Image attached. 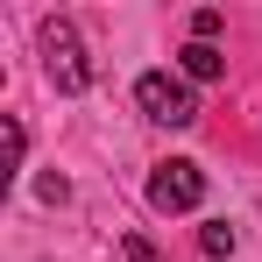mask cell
Masks as SVG:
<instances>
[{"label":"cell","mask_w":262,"mask_h":262,"mask_svg":"<svg viewBox=\"0 0 262 262\" xmlns=\"http://www.w3.org/2000/svg\"><path fill=\"white\" fill-rule=\"evenodd\" d=\"M191 36L213 43V36H220V7H199V14H191Z\"/></svg>","instance_id":"cell-6"},{"label":"cell","mask_w":262,"mask_h":262,"mask_svg":"<svg viewBox=\"0 0 262 262\" xmlns=\"http://www.w3.org/2000/svg\"><path fill=\"white\" fill-rule=\"evenodd\" d=\"M184 71H191V78H220V71H227V57H220L213 43H191V50H184Z\"/></svg>","instance_id":"cell-4"},{"label":"cell","mask_w":262,"mask_h":262,"mask_svg":"<svg viewBox=\"0 0 262 262\" xmlns=\"http://www.w3.org/2000/svg\"><path fill=\"white\" fill-rule=\"evenodd\" d=\"M199 199H206V170H199L191 156L156 163V177H149V206H156V213H191Z\"/></svg>","instance_id":"cell-2"},{"label":"cell","mask_w":262,"mask_h":262,"mask_svg":"<svg viewBox=\"0 0 262 262\" xmlns=\"http://www.w3.org/2000/svg\"><path fill=\"white\" fill-rule=\"evenodd\" d=\"M43 57H50L57 92H85L92 64H85V50H78V36H71V21H43Z\"/></svg>","instance_id":"cell-3"},{"label":"cell","mask_w":262,"mask_h":262,"mask_svg":"<svg viewBox=\"0 0 262 262\" xmlns=\"http://www.w3.org/2000/svg\"><path fill=\"white\" fill-rule=\"evenodd\" d=\"M135 106H142L149 121H163V128H191V121H199V99H191L184 78H170V71H142V78H135Z\"/></svg>","instance_id":"cell-1"},{"label":"cell","mask_w":262,"mask_h":262,"mask_svg":"<svg viewBox=\"0 0 262 262\" xmlns=\"http://www.w3.org/2000/svg\"><path fill=\"white\" fill-rule=\"evenodd\" d=\"M121 248H128V262H163V255H156V248H149V241H142V234H128Z\"/></svg>","instance_id":"cell-7"},{"label":"cell","mask_w":262,"mask_h":262,"mask_svg":"<svg viewBox=\"0 0 262 262\" xmlns=\"http://www.w3.org/2000/svg\"><path fill=\"white\" fill-rule=\"evenodd\" d=\"M199 248H206V262H220V255H234V227H227V220H213V227L199 234Z\"/></svg>","instance_id":"cell-5"}]
</instances>
